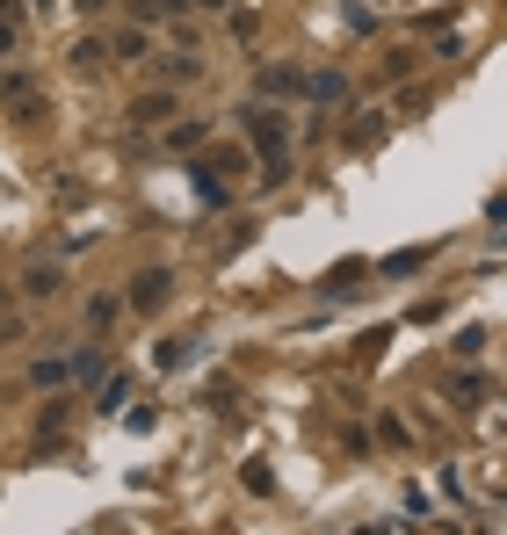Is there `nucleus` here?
Listing matches in <instances>:
<instances>
[{
    "mask_svg": "<svg viewBox=\"0 0 507 535\" xmlns=\"http://www.w3.org/2000/svg\"><path fill=\"white\" fill-rule=\"evenodd\" d=\"M392 333H399V326H370L363 340H355V362H377V355H384V340H392Z\"/></svg>",
    "mask_w": 507,
    "mask_h": 535,
    "instance_id": "7c9ffc66",
    "label": "nucleus"
},
{
    "mask_svg": "<svg viewBox=\"0 0 507 535\" xmlns=\"http://www.w3.org/2000/svg\"><path fill=\"white\" fill-rule=\"evenodd\" d=\"M73 8H80V15H87V22H102V15H109V8H116V0H73Z\"/></svg>",
    "mask_w": 507,
    "mask_h": 535,
    "instance_id": "ea45409f",
    "label": "nucleus"
},
{
    "mask_svg": "<svg viewBox=\"0 0 507 535\" xmlns=\"http://www.w3.org/2000/svg\"><path fill=\"white\" fill-rule=\"evenodd\" d=\"M174 116H182L174 87H145V94H131V109H124V123H131V131H167Z\"/></svg>",
    "mask_w": 507,
    "mask_h": 535,
    "instance_id": "f03ea898",
    "label": "nucleus"
},
{
    "mask_svg": "<svg viewBox=\"0 0 507 535\" xmlns=\"http://www.w3.org/2000/svg\"><path fill=\"white\" fill-rule=\"evenodd\" d=\"M435 319H442V297H421V304L406 311V326H435Z\"/></svg>",
    "mask_w": 507,
    "mask_h": 535,
    "instance_id": "e433bc0d",
    "label": "nucleus"
},
{
    "mask_svg": "<svg viewBox=\"0 0 507 535\" xmlns=\"http://www.w3.org/2000/svg\"><path fill=\"white\" fill-rule=\"evenodd\" d=\"M189 188H196V203H203V210H218V217L232 210V181H225L211 160H189Z\"/></svg>",
    "mask_w": 507,
    "mask_h": 535,
    "instance_id": "1a4fd4ad",
    "label": "nucleus"
},
{
    "mask_svg": "<svg viewBox=\"0 0 507 535\" xmlns=\"http://www.w3.org/2000/svg\"><path fill=\"white\" fill-rule=\"evenodd\" d=\"M384 87H399V80H413V51H384V73H377Z\"/></svg>",
    "mask_w": 507,
    "mask_h": 535,
    "instance_id": "c85d7f7f",
    "label": "nucleus"
},
{
    "mask_svg": "<svg viewBox=\"0 0 507 535\" xmlns=\"http://www.w3.org/2000/svg\"><path fill=\"white\" fill-rule=\"evenodd\" d=\"M73 376H80L87 391H95L102 376H109V355H102V348H80V355H73Z\"/></svg>",
    "mask_w": 507,
    "mask_h": 535,
    "instance_id": "b1692460",
    "label": "nucleus"
},
{
    "mask_svg": "<svg viewBox=\"0 0 507 535\" xmlns=\"http://www.w3.org/2000/svg\"><path fill=\"white\" fill-rule=\"evenodd\" d=\"M435 492H442V499H450V507H464V478H457V470H450V463H442V470H435Z\"/></svg>",
    "mask_w": 507,
    "mask_h": 535,
    "instance_id": "72a5a7b5",
    "label": "nucleus"
},
{
    "mask_svg": "<svg viewBox=\"0 0 507 535\" xmlns=\"http://www.w3.org/2000/svg\"><path fill=\"white\" fill-rule=\"evenodd\" d=\"M0 311H8V290H0Z\"/></svg>",
    "mask_w": 507,
    "mask_h": 535,
    "instance_id": "37998d69",
    "label": "nucleus"
},
{
    "mask_svg": "<svg viewBox=\"0 0 507 535\" xmlns=\"http://www.w3.org/2000/svg\"><path fill=\"white\" fill-rule=\"evenodd\" d=\"M435 109V80H399V116H428Z\"/></svg>",
    "mask_w": 507,
    "mask_h": 535,
    "instance_id": "aec40b11",
    "label": "nucleus"
},
{
    "mask_svg": "<svg viewBox=\"0 0 507 535\" xmlns=\"http://www.w3.org/2000/svg\"><path fill=\"white\" fill-rule=\"evenodd\" d=\"M131 391H138V376H131V369H124V376H102L95 413H124V405H131Z\"/></svg>",
    "mask_w": 507,
    "mask_h": 535,
    "instance_id": "a211bd4d",
    "label": "nucleus"
},
{
    "mask_svg": "<svg viewBox=\"0 0 507 535\" xmlns=\"http://www.w3.org/2000/svg\"><path fill=\"white\" fill-rule=\"evenodd\" d=\"M240 123H247V138H254V160H261V152H290V116H283V102L247 109Z\"/></svg>",
    "mask_w": 507,
    "mask_h": 535,
    "instance_id": "7ed1b4c3",
    "label": "nucleus"
},
{
    "mask_svg": "<svg viewBox=\"0 0 507 535\" xmlns=\"http://www.w3.org/2000/svg\"><path fill=\"white\" fill-rule=\"evenodd\" d=\"M160 138H167V152H203V145H211V123H196V116H174Z\"/></svg>",
    "mask_w": 507,
    "mask_h": 535,
    "instance_id": "ddd939ff",
    "label": "nucleus"
},
{
    "mask_svg": "<svg viewBox=\"0 0 507 535\" xmlns=\"http://www.w3.org/2000/svg\"><path fill=\"white\" fill-rule=\"evenodd\" d=\"M15 340H22V319H15V311H0V348H15Z\"/></svg>",
    "mask_w": 507,
    "mask_h": 535,
    "instance_id": "4c0bfd02",
    "label": "nucleus"
},
{
    "mask_svg": "<svg viewBox=\"0 0 507 535\" xmlns=\"http://www.w3.org/2000/svg\"><path fill=\"white\" fill-rule=\"evenodd\" d=\"M73 384V362L66 355H44L37 369H29V391H66Z\"/></svg>",
    "mask_w": 507,
    "mask_h": 535,
    "instance_id": "f3484780",
    "label": "nucleus"
},
{
    "mask_svg": "<svg viewBox=\"0 0 507 535\" xmlns=\"http://www.w3.org/2000/svg\"><path fill=\"white\" fill-rule=\"evenodd\" d=\"M153 80H160V87H196V80H203V66H196L189 51H174V58H160V66H153Z\"/></svg>",
    "mask_w": 507,
    "mask_h": 535,
    "instance_id": "dca6fc26",
    "label": "nucleus"
},
{
    "mask_svg": "<svg viewBox=\"0 0 507 535\" xmlns=\"http://www.w3.org/2000/svg\"><path fill=\"white\" fill-rule=\"evenodd\" d=\"M384 138H392V116H384V109H348V123H341V145L348 152H370Z\"/></svg>",
    "mask_w": 507,
    "mask_h": 535,
    "instance_id": "0eeeda50",
    "label": "nucleus"
},
{
    "mask_svg": "<svg viewBox=\"0 0 507 535\" xmlns=\"http://www.w3.org/2000/svg\"><path fill=\"white\" fill-rule=\"evenodd\" d=\"M240 492H247V499H276V470H268V463H247V470H240Z\"/></svg>",
    "mask_w": 507,
    "mask_h": 535,
    "instance_id": "393cba45",
    "label": "nucleus"
},
{
    "mask_svg": "<svg viewBox=\"0 0 507 535\" xmlns=\"http://www.w3.org/2000/svg\"><path fill=\"white\" fill-rule=\"evenodd\" d=\"M363 282H370V261H363V254H348V261H334V268L319 275V297L348 304V297H363Z\"/></svg>",
    "mask_w": 507,
    "mask_h": 535,
    "instance_id": "6e6552de",
    "label": "nucleus"
},
{
    "mask_svg": "<svg viewBox=\"0 0 507 535\" xmlns=\"http://www.w3.org/2000/svg\"><path fill=\"white\" fill-rule=\"evenodd\" d=\"M428 261H442V246L435 239H421V246H399V254H384L370 275H384V282H399V275H421Z\"/></svg>",
    "mask_w": 507,
    "mask_h": 535,
    "instance_id": "9d476101",
    "label": "nucleus"
},
{
    "mask_svg": "<svg viewBox=\"0 0 507 535\" xmlns=\"http://www.w3.org/2000/svg\"><path fill=\"white\" fill-rule=\"evenodd\" d=\"M203 355V333H182V340H160L153 348V369H189Z\"/></svg>",
    "mask_w": 507,
    "mask_h": 535,
    "instance_id": "4468645a",
    "label": "nucleus"
},
{
    "mask_svg": "<svg viewBox=\"0 0 507 535\" xmlns=\"http://www.w3.org/2000/svg\"><path fill=\"white\" fill-rule=\"evenodd\" d=\"M66 66H73V73H102V66H109V37H102V29H87V37L66 51Z\"/></svg>",
    "mask_w": 507,
    "mask_h": 535,
    "instance_id": "f8f14e48",
    "label": "nucleus"
},
{
    "mask_svg": "<svg viewBox=\"0 0 507 535\" xmlns=\"http://www.w3.org/2000/svg\"><path fill=\"white\" fill-rule=\"evenodd\" d=\"M174 15H182V0H131V22H153V29H167Z\"/></svg>",
    "mask_w": 507,
    "mask_h": 535,
    "instance_id": "4be33fe9",
    "label": "nucleus"
},
{
    "mask_svg": "<svg viewBox=\"0 0 507 535\" xmlns=\"http://www.w3.org/2000/svg\"><path fill=\"white\" fill-rule=\"evenodd\" d=\"M167 297H174V268H138V275H131V290H124V304L145 311V319H153Z\"/></svg>",
    "mask_w": 507,
    "mask_h": 535,
    "instance_id": "39448f33",
    "label": "nucleus"
},
{
    "mask_svg": "<svg viewBox=\"0 0 507 535\" xmlns=\"http://www.w3.org/2000/svg\"><path fill=\"white\" fill-rule=\"evenodd\" d=\"M232 391H240V384H232V376H218V384L203 391V405H211L218 420H232V413H240V398H232Z\"/></svg>",
    "mask_w": 507,
    "mask_h": 535,
    "instance_id": "a878e982",
    "label": "nucleus"
},
{
    "mask_svg": "<svg viewBox=\"0 0 507 535\" xmlns=\"http://www.w3.org/2000/svg\"><path fill=\"white\" fill-rule=\"evenodd\" d=\"M37 420H44V434H66V420H73V398H58V391H51V405H44Z\"/></svg>",
    "mask_w": 507,
    "mask_h": 535,
    "instance_id": "2f4dec72",
    "label": "nucleus"
},
{
    "mask_svg": "<svg viewBox=\"0 0 507 535\" xmlns=\"http://www.w3.org/2000/svg\"><path fill=\"white\" fill-rule=\"evenodd\" d=\"M435 514V499H428V485H406V521H428Z\"/></svg>",
    "mask_w": 507,
    "mask_h": 535,
    "instance_id": "c9c22d12",
    "label": "nucleus"
},
{
    "mask_svg": "<svg viewBox=\"0 0 507 535\" xmlns=\"http://www.w3.org/2000/svg\"><path fill=\"white\" fill-rule=\"evenodd\" d=\"M8 58H15V22L0 15V66H8Z\"/></svg>",
    "mask_w": 507,
    "mask_h": 535,
    "instance_id": "58836bf2",
    "label": "nucleus"
},
{
    "mask_svg": "<svg viewBox=\"0 0 507 535\" xmlns=\"http://www.w3.org/2000/svg\"><path fill=\"white\" fill-rule=\"evenodd\" d=\"M203 160H211L225 181H240V174L254 167V152H240V145H203Z\"/></svg>",
    "mask_w": 507,
    "mask_h": 535,
    "instance_id": "6ab92c4d",
    "label": "nucleus"
},
{
    "mask_svg": "<svg viewBox=\"0 0 507 535\" xmlns=\"http://www.w3.org/2000/svg\"><path fill=\"white\" fill-rule=\"evenodd\" d=\"M116 319H124V297H109V290H102V297H87V333H109Z\"/></svg>",
    "mask_w": 507,
    "mask_h": 535,
    "instance_id": "412c9836",
    "label": "nucleus"
},
{
    "mask_svg": "<svg viewBox=\"0 0 507 535\" xmlns=\"http://www.w3.org/2000/svg\"><path fill=\"white\" fill-rule=\"evenodd\" d=\"M442 398H450V413H464V420H471V413H486V398H493V384H486V376H479V369L464 362L457 376H442Z\"/></svg>",
    "mask_w": 507,
    "mask_h": 535,
    "instance_id": "20e7f679",
    "label": "nucleus"
},
{
    "mask_svg": "<svg viewBox=\"0 0 507 535\" xmlns=\"http://www.w3.org/2000/svg\"><path fill=\"white\" fill-rule=\"evenodd\" d=\"M109 58L116 66H138V58H153V22H124L109 37Z\"/></svg>",
    "mask_w": 507,
    "mask_h": 535,
    "instance_id": "9b49d317",
    "label": "nucleus"
},
{
    "mask_svg": "<svg viewBox=\"0 0 507 535\" xmlns=\"http://www.w3.org/2000/svg\"><path fill=\"white\" fill-rule=\"evenodd\" d=\"M305 66H261L254 73V94H261V102H305Z\"/></svg>",
    "mask_w": 507,
    "mask_h": 535,
    "instance_id": "423d86ee",
    "label": "nucleus"
},
{
    "mask_svg": "<svg viewBox=\"0 0 507 535\" xmlns=\"http://www.w3.org/2000/svg\"><path fill=\"white\" fill-rule=\"evenodd\" d=\"M58 290H66V268H51V261H37V268H22V297H58Z\"/></svg>",
    "mask_w": 507,
    "mask_h": 535,
    "instance_id": "2eb2a0df",
    "label": "nucleus"
},
{
    "mask_svg": "<svg viewBox=\"0 0 507 535\" xmlns=\"http://www.w3.org/2000/svg\"><path fill=\"white\" fill-rule=\"evenodd\" d=\"M305 102H319V131H326V116H348L355 109V80L341 66H326V73L305 80Z\"/></svg>",
    "mask_w": 507,
    "mask_h": 535,
    "instance_id": "f257e3e1",
    "label": "nucleus"
},
{
    "mask_svg": "<svg viewBox=\"0 0 507 535\" xmlns=\"http://www.w3.org/2000/svg\"><path fill=\"white\" fill-rule=\"evenodd\" d=\"M370 8H421V0H370Z\"/></svg>",
    "mask_w": 507,
    "mask_h": 535,
    "instance_id": "79ce46f5",
    "label": "nucleus"
},
{
    "mask_svg": "<svg viewBox=\"0 0 507 535\" xmlns=\"http://www.w3.org/2000/svg\"><path fill=\"white\" fill-rule=\"evenodd\" d=\"M124 427H131V434H145V427H160V398H153V405H124Z\"/></svg>",
    "mask_w": 507,
    "mask_h": 535,
    "instance_id": "473e14b6",
    "label": "nucleus"
},
{
    "mask_svg": "<svg viewBox=\"0 0 507 535\" xmlns=\"http://www.w3.org/2000/svg\"><path fill=\"white\" fill-rule=\"evenodd\" d=\"M182 8H196V15H225L232 0H182Z\"/></svg>",
    "mask_w": 507,
    "mask_h": 535,
    "instance_id": "a19ab883",
    "label": "nucleus"
},
{
    "mask_svg": "<svg viewBox=\"0 0 507 535\" xmlns=\"http://www.w3.org/2000/svg\"><path fill=\"white\" fill-rule=\"evenodd\" d=\"M486 333H493V326H464V333L450 340V348H457V362H479V355H486Z\"/></svg>",
    "mask_w": 507,
    "mask_h": 535,
    "instance_id": "cd10ccee",
    "label": "nucleus"
},
{
    "mask_svg": "<svg viewBox=\"0 0 507 535\" xmlns=\"http://www.w3.org/2000/svg\"><path fill=\"white\" fill-rule=\"evenodd\" d=\"M240 246H254V217H240V225H232V232L218 239V261H232V254H240Z\"/></svg>",
    "mask_w": 507,
    "mask_h": 535,
    "instance_id": "c756f323",
    "label": "nucleus"
},
{
    "mask_svg": "<svg viewBox=\"0 0 507 535\" xmlns=\"http://www.w3.org/2000/svg\"><path fill=\"white\" fill-rule=\"evenodd\" d=\"M377 442H384V449H413V427H406L399 413H377Z\"/></svg>",
    "mask_w": 507,
    "mask_h": 535,
    "instance_id": "bb28decb",
    "label": "nucleus"
},
{
    "mask_svg": "<svg viewBox=\"0 0 507 535\" xmlns=\"http://www.w3.org/2000/svg\"><path fill=\"white\" fill-rule=\"evenodd\" d=\"M290 174H297L290 152H261V188H290Z\"/></svg>",
    "mask_w": 507,
    "mask_h": 535,
    "instance_id": "5701e85b",
    "label": "nucleus"
},
{
    "mask_svg": "<svg viewBox=\"0 0 507 535\" xmlns=\"http://www.w3.org/2000/svg\"><path fill=\"white\" fill-rule=\"evenodd\" d=\"M341 449H348V456H370L377 434H370V427H341Z\"/></svg>",
    "mask_w": 507,
    "mask_h": 535,
    "instance_id": "f704fd0d",
    "label": "nucleus"
}]
</instances>
